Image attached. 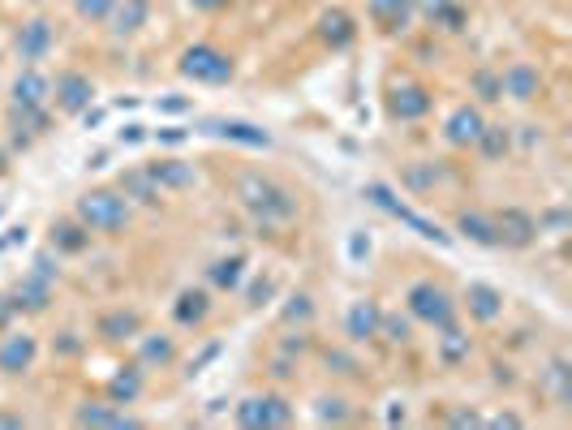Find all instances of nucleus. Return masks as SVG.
Here are the masks:
<instances>
[{
    "label": "nucleus",
    "instance_id": "50",
    "mask_svg": "<svg viewBox=\"0 0 572 430\" xmlns=\"http://www.w3.org/2000/svg\"><path fill=\"white\" fill-rule=\"evenodd\" d=\"M121 142H142V125H125L121 129Z\"/></svg>",
    "mask_w": 572,
    "mask_h": 430
},
{
    "label": "nucleus",
    "instance_id": "12",
    "mask_svg": "<svg viewBox=\"0 0 572 430\" xmlns=\"http://www.w3.org/2000/svg\"><path fill=\"white\" fill-rule=\"evenodd\" d=\"M499 91H504L508 99H517V104H529V99L542 95V74L534 65L517 61V65H508L504 74H499Z\"/></svg>",
    "mask_w": 572,
    "mask_h": 430
},
{
    "label": "nucleus",
    "instance_id": "35",
    "mask_svg": "<svg viewBox=\"0 0 572 430\" xmlns=\"http://www.w3.org/2000/svg\"><path fill=\"white\" fill-rule=\"evenodd\" d=\"M568 357H555V362L547 366V387H551V396L560 400V405H572V383H568Z\"/></svg>",
    "mask_w": 572,
    "mask_h": 430
},
{
    "label": "nucleus",
    "instance_id": "52",
    "mask_svg": "<svg viewBox=\"0 0 572 430\" xmlns=\"http://www.w3.org/2000/svg\"><path fill=\"white\" fill-rule=\"evenodd\" d=\"M35 5H39V0H35Z\"/></svg>",
    "mask_w": 572,
    "mask_h": 430
},
{
    "label": "nucleus",
    "instance_id": "7",
    "mask_svg": "<svg viewBox=\"0 0 572 430\" xmlns=\"http://www.w3.org/2000/svg\"><path fill=\"white\" fill-rule=\"evenodd\" d=\"M495 220V246H508V250H525L534 246L538 237V220L521 207H504V211H491Z\"/></svg>",
    "mask_w": 572,
    "mask_h": 430
},
{
    "label": "nucleus",
    "instance_id": "2",
    "mask_svg": "<svg viewBox=\"0 0 572 430\" xmlns=\"http://www.w3.org/2000/svg\"><path fill=\"white\" fill-rule=\"evenodd\" d=\"M74 215L91 233H121V228L130 224V198L121 190H87L78 198Z\"/></svg>",
    "mask_w": 572,
    "mask_h": 430
},
{
    "label": "nucleus",
    "instance_id": "1",
    "mask_svg": "<svg viewBox=\"0 0 572 430\" xmlns=\"http://www.w3.org/2000/svg\"><path fill=\"white\" fill-rule=\"evenodd\" d=\"M237 203L246 207L259 224H289L297 215V198L293 190H284L280 181L263 177V172H241L237 177Z\"/></svg>",
    "mask_w": 572,
    "mask_h": 430
},
{
    "label": "nucleus",
    "instance_id": "44",
    "mask_svg": "<svg viewBox=\"0 0 572 430\" xmlns=\"http://www.w3.org/2000/svg\"><path fill=\"white\" fill-rule=\"evenodd\" d=\"M293 301H297V306H289V310H284V319H289V323H293V319H310V314H314L310 297L302 293V297H293Z\"/></svg>",
    "mask_w": 572,
    "mask_h": 430
},
{
    "label": "nucleus",
    "instance_id": "37",
    "mask_svg": "<svg viewBox=\"0 0 572 430\" xmlns=\"http://www.w3.org/2000/svg\"><path fill=\"white\" fill-rule=\"evenodd\" d=\"M112 9H117V0H74V13L82 22H108Z\"/></svg>",
    "mask_w": 572,
    "mask_h": 430
},
{
    "label": "nucleus",
    "instance_id": "14",
    "mask_svg": "<svg viewBox=\"0 0 572 430\" xmlns=\"http://www.w3.org/2000/svg\"><path fill=\"white\" fill-rule=\"evenodd\" d=\"M52 43H56V31H52V22L48 18H31L18 31V39H13V48H18L22 61H44V56L52 52Z\"/></svg>",
    "mask_w": 572,
    "mask_h": 430
},
{
    "label": "nucleus",
    "instance_id": "19",
    "mask_svg": "<svg viewBox=\"0 0 572 430\" xmlns=\"http://www.w3.org/2000/svg\"><path fill=\"white\" fill-rule=\"evenodd\" d=\"M465 306H469V314H474L478 323H495L499 314H504V293L491 289V284H469Z\"/></svg>",
    "mask_w": 572,
    "mask_h": 430
},
{
    "label": "nucleus",
    "instance_id": "26",
    "mask_svg": "<svg viewBox=\"0 0 572 430\" xmlns=\"http://www.w3.org/2000/svg\"><path fill=\"white\" fill-rule=\"evenodd\" d=\"M142 332V314L138 310H112L99 319V336L112 340V344H121V340H138Z\"/></svg>",
    "mask_w": 572,
    "mask_h": 430
},
{
    "label": "nucleus",
    "instance_id": "22",
    "mask_svg": "<svg viewBox=\"0 0 572 430\" xmlns=\"http://www.w3.org/2000/svg\"><path fill=\"white\" fill-rule=\"evenodd\" d=\"M13 297V310H48V297H52V280H44L39 276V271H31V276H26L18 289L9 293Z\"/></svg>",
    "mask_w": 572,
    "mask_h": 430
},
{
    "label": "nucleus",
    "instance_id": "46",
    "mask_svg": "<svg viewBox=\"0 0 572 430\" xmlns=\"http://www.w3.org/2000/svg\"><path fill=\"white\" fill-rule=\"evenodd\" d=\"M452 426H482V418H478V413H452Z\"/></svg>",
    "mask_w": 572,
    "mask_h": 430
},
{
    "label": "nucleus",
    "instance_id": "27",
    "mask_svg": "<svg viewBox=\"0 0 572 430\" xmlns=\"http://www.w3.org/2000/svg\"><path fill=\"white\" fill-rule=\"evenodd\" d=\"M91 246V228L82 220H56L52 224V250L61 254H82Z\"/></svg>",
    "mask_w": 572,
    "mask_h": 430
},
{
    "label": "nucleus",
    "instance_id": "11",
    "mask_svg": "<svg viewBox=\"0 0 572 430\" xmlns=\"http://www.w3.org/2000/svg\"><path fill=\"white\" fill-rule=\"evenodd\" d=\"M482 112L478 104H461V108H452L448 112V121H443V138L452 142V147H474L478 134H482Z\"/></svg>",
    "mask_w": 572,
    "mask_h": 430
},
{
    "label": "nucleus",
    "instance_id": "36",
    "mask_svg": "<svg viewBox=\"0 0 572 430\" xmlns=\"http://www.w3.org/2000/svg\"><path fill=\"white\" fill-rule=\"evenodd\" d=\"M469 82H474V95L482 99V104H499V99H504V91H499V74H491V69H478Z\"/></svg>",
    "mask_w": 572,
    "mask_h": 430
},
{
    "label": "nucleus",
    "instance_id": "43",
    "mask_svg": "<svg viewBox=\"0 0 572 430\" xmlns=\"http://www.w3.org/2000/svg\"><path fill=\"white\" fill-rule=\"evenodd\" d=\"M482 426H495V430H521L525 422L517 418V413H495V418H486Z\"/></svg>",
    "mask_w": 572,
    "mask_h": 430
},
{
    "label": "nucleus",
    "instance_id": "41",
    "mask_svg": "<svg viewBox=\"0 0 572 430\" xmlns=\"http://www.w3.org/2000/svg\"><path fill=\"white\" fill-rule=\"evenodd\" d=\"M435 26H443V31H461V26H465V9H461V5H456V0H452V5L443 9L439 18H435Z\"/></svg>",
    "mask_w": 572,
    "mask_h": 430
},
{
    "label": "nucleus",
    "instance_id": "39",
    "mask_svg": "<svg viewBox=\"0 0 572 430\" xmlns=\"http://www.w3.org/2000/svg\"><path fill=\"white\" fill-rule=\"evenodd\" d=\"M314 413H319V422H345V418H349V405H345L340 396H323Z\"/></svg>",
    "mask_w": 572,
    "mask_h": 430
},
{
    "label": "nucleus",
    "instance_id": "21",
    "mask_svg": "<svg viewBox=\"0 0 572 430\" xmlns=\"http://www.w3.org/2000/svg\"><path fill=\"white\" fill-rule=\"evenodd\" d=\"M147 172L155 177L160 190H190V185L198 181L194 164H185V160H155V164H147Z\"/></svg>",
    "mask_w": 572,
    "mask_h": 430
},
{
    "label": "nucleus",
    "instance_id": "31",
    "mask_svg": "<svg viewBox=\"0 0 572 430\" xmlns=\"http://www.w3.org/2000/svg\"><path fill=\"white\" fill-rule=\"evenodd\" d=\"M439 362L443 366H461V362H469V353H474V344H469V336L461 332V327H439Z\"/></svg>",
    "mask_w": 572,
    "mask_h": 430
},
{
    "label": "nucleus",
    "instance_id": "32",
    "mask_svg": "<svg viewBox=\"0 0 572 430\" xmlns=\"http://www.w3.org/2000/svg\"><path fill=\"white\" fill-rule=\"evenodd\" d=\"M177 357L173 336H142L138 332V366H168Z\"/></svg>",
    "mask_w": 572,
    "mask_h": 430
},
{
    "label": "nucleus",
    "instance_id": "47",
    "mask_svg": "<svg viewBox=\"0 0 572 430\" xmlns=\"http://www.w3.org/2000/svg\"><path fill=\"white\" fill-rule=\"evenodd\" d=\"M190 5H194V9H203V13H216V9H224V5H228V0H190Z\"/></svg>",
    "mask_w": 572,
    "mask_h": 430
},
{
    "label": "nucleus",
    "instance_id": "25",
    "mask_svg": "<svg viewBox=\"0 0 572 430\" xmlns=\"http://www.w3.org/2000/svg\"><path fill=\"white\" fill-rule=\"evenodd\" d=\"M9 125H13V138L18 142H31L48 129V104L44 108H26V104H13L9 108Z\"/></svg>",
    "mask_w": 572,
    "mask_h": 430
},
{
    "label": "nucleus",
    "instance_id": "23",
    "mask_svg": "<svg viewBox=\"0 0 572 430\" xmlns=\"http://www.w3.org/2000/svg\"><path fill=\"white\" fill-rule=\"evenodd\" d=\"M48 99H52V82L39 74V69H26V74H18V82H13V104L44 108Z\"/></svg>",
    "mask_w": 572,
    "mask_h": 430
},
{
    "label": "nucleus",
    "instance_id": "15",
    "mask_svg": "<svg viewBox=\"0 0 572 430\" xmlns=\"http://www.w3.org/2000/svg\"><path fill=\"white\" fill-rule=\"evenodd\" d=\"M203 134H216V138H228V142H241V147H254V151H267L271 147V134L250 121H207Z\"/></svg>",
    "mask_w": 572,
    "mask_h": 430
},
{
    "label": "nucleus",
    "instance_id": "17",
    "mask_svg": "<svg viewBox=\"0 0 572 430\" xmlns=\"http://www.w3.org/2000/svg\"><path fill=\"white\" fill-rule=\"evenodd\" d=\"M147 18H151V0H117L108 22H112V35L117 39H130L147 26Z\"/></svg>",
    "mask_w": 572,
    "mask_h": 430
},
{
    "label": "nucleus",
    "instance_id": "8",
    "mask_svg": "<svg viewBox=\"0 0 572 430\" xmlns=\"http://www.w3.org/2000/svg\"><path fill=\"white\" fill-rule=\"evenodd\" d=\"M52 95H56V108H61V112H69V117H82V112L91 108V99H95V82L87 74L65 69V74H56Z\"/></svg>",
    "mask_w": 572,
    "mask_h": 430
},
{
    "label": "nucleus",
    "instance_id": "4",
    "mask_svg": "<svg viewBox=\"0 0 572 430\" xmlns=\"http://www.w3.org/2000/svg\"><path fill=\"white\" fill-rule=\"evenodd\" d=\"M177 69L190 82H207V86H224L228 78H233V56L220 52V48H211V43H194V48H185L181 52V61Z\"/></svg>",
    "mask_w": 572,
    "mask_h": 430
},
{
    "label": "nucleus",
    "instance_id": "42",
    "mask_svg": "<svg viewBox=\"0 0 572 430\" xmlns=\"http://www.w3.org/2000/svg\"><path fill=\"white\" fill-rule=\"evenodd\" d=\"M448 5H452V0H413V13H422V18H426V22H435V18H439V13H443V9H448Z\"/></svg>",
    "mask_w": 572,
    "mask_h": 430
},
{
    "label": "nucleus",
    "instance_id": "48",
    "mask_svg": "<svg viewBox=\"0 0 572 430\" xmlns=\"http://www.w3.org/2000/svg\"><path fill=\"white\" fill-rule=\"evenodd\" d=\"M0 426H5V430H22L26 422L18 418V413H0Z\"/></svg>",
    "mask_w": 572,
    "mask_h": 430
},
{
    "label": "nucleus",
    "instance_id": "38",
    "mask_svg": "<svg viewBox=\"0 0 572 430\" xmlns=\"http://www.w3.org/2000/svg\"><path fill=\"white\" fill-rule=\"evenodd\" d=\"M379 336H388L392 344H405L413 336V323L400 319V314H383V319H379Z\"/></svg>",
    "mask_w": 572,
    "mask_h": 430
},
{
    "label": "nucleus",
    "instance_id": "28",
    "mask_svg": "<svg viewBox=\"0 0 572 430\" xmlns=\"http://www.w3.org/2000/svg\"><path fill=\"white\" fill-rule=\"evenodd\" d=\"M142 396V366H121L117 375L108 379V400L112 405H134V400Z\"/></svg>",
    "mask_w": 572,
    "mask_h": 430
},
{
    "label": "nucleus",
    "instance_id": "5",
    "mask_svg": "<svg viewBox=\"0 0 572 430\" xmlns=\"http://www.w3.org/2000/svg\"><path fill=\"white\" fill-rule=\"evenodd\" d=\"M233 418L246 430H280V426L293 422V409H289V400L284 396H246L233 409Z\"/></svg>",
    "mask_w": 572,
    "mask_h": 430
},
{
    "label": "nucleus",
    "instance_id": "34",
    "mask_svg": "<svg viewBox=\"0 0 572 430\" xmlns=\"http://www.w3.org/2000/svg\"><path fill=\"white\" fill-rule=\"evenodd\" d=\"M474 147L482 151V160H504L508 147H512V134L504 125H482V134H478Z\"/></svg>",
    "mask_w": 572,
    "mask_h": 430
},
{
    "label": "nucleus",
    "instance_id": "10",
    "mask_svg": "<svg viewBox=\"0 0 572 430\" xmlns=\"http://www.w3.org/2000/svg\"><path fill=\"white\" fill-rule=\"evenodd\" d=\"M74 426H91V430H138L142 422L130 418V413H121L117 405H99V400H87V405H78L74 413Z\"/></svg>",
    "mask_w": 572,
    "mask_h": 430
},
{
    "label": "nucleus",
    "instance_id": "9",
    "mask_svg": "<svg viewBox=\"0 0 572 430\" xmlns=\"http://www.w3.org/2000/svg\"><path fill=\"white\" fill-rule=\"evenodd\" d=\"M431 91H426L422 82H400L392 86V95H388V112L396 121H422L426 112H431Z\"/></svg>",
    "mask_w": 572,
    "mask_h": 430
},
{
    "label": "nucleus",
    "instance_id": "30",
    "mask_svg": "<svg viewBox=\"0 0 572 430\" xmlns=\"http://www.w3.org/2000/svg\"><path fill=\"white\" fill-rule=\"evenodd\" d=\"M456 233L469 237L474 246H495V220L486 211H461L456 215Z\"/></svg>",
    "mask_w": 572,
    "mask_h": 430
},
{
    "label": "nucleus",
    "instance_id": "45",
    "mask_svg": "<svg viewBox=\"0 0 572 430\" xmlns=\"http://www.w3.org/2000/svg\"><path fill=\"white\" fill-rule=\"evenodd\" d=\"M13 314H18V310H13V297H9V293H0V327H9Z\"/></svg>",
    "mask_w": 572,
    "mask_h": 430
},
{
    "label": "nucleus",
    "instance_id": "29",
    "mask_svg": "<svg viewBox=\"0 0 572 430\" xmlns=\"http://www.w3.org/2000/svg\"><path fill=\"white\" fill-rule=\"evenodd\" d=\"M211 314V297L203 293V289H185L181 297H177V306H173V319L181 323V327H198Z\"/></svg>",
    "mask_w": 572,
    "mask_h": 430
},
{
    "label": "nucleus",
    "instance_id": "40",
    "mask_svg": "<svg viewBox=\"0 0 572 430\" xmlns=\"http://www.w3.org/2000/svg\"><path fill=\"white\" fill-rule=\"evenodd\" d=\"M405 181L413 185V190H426L431 181H439V168H435V164H413V168L405 172Z\"/></svg>",
    "mask_w": 572,
    "mask_h": 430
},
{
    "label": "nucleus",
    "instance_id": "18",
    "mask_svg": "<svg viewBox=\"0 0 572 430\" xmlns=\"http://www.w3.org/2000/svg\"><path fill=\"white\" fill-rule=\"evenodd\" d=\"M117 190H121L125 198H130V203H142V207L160 203V185H155V177L147 172V164H142V168H125Z\"/></svg>",
    "mask_w": 572,
    "mask_h": 430
},
{
    "label": "nucleus",
    "instance_id": "49",
    "mask_svg": "<svg viewBox=\"0 0 572 430\" xmlns=\"http://www.w3.org/2000/svg\"><path fill=\"white\" fill-rule=\"evenodd\" d=\"M366 250H370V241H366V237H353V241H349V254H353V258H362Z\"/></svg>",
    "mask_w": 572,
    "mask_h": 430
},
{
    "label": "nucleus",
    "instance_id": "13",
    "mask_svg": "<svg viewBox=\"0 0 572 430\" xmlns=\"http://www.w3.org/2000/svg\"><path fill=\"white\" fill-rule=\"evenodd\" d=\"M35 357H39V344L35 336H5L0 340V375H26V370L35 366Z\"/></svg>",
    "mask_w": 572,
    "mask_h": 430
},
{
    "label": "nucleus",
    "instance_id": "6",
    "mask_svg": "<svg viewBox=\"0 0 572 430\" xmlns=\"http://www.w3.org/2000/svg\"><path fill=\"white\" fill-rule=\"evenodd\" d=\"M362 194H366V198H370V203H375V207H383V211H388V215H396L400 224H409V228H413V233H418V237H426V241H439V246H448V241H452V237L443 233V228H439L435 220H426V215H418V211H413V207L396 203V194L388 190V185L370 181V185H366Z\"/></svg>",
    "mask_w": 572,
    "mask_h": 430
},
{
    "label": "nucleus",
    "instance_id": "3",
    "mask_svg": "<svg viewBox=\"0 0 572 430\" xmlns=\"http://www.w3.org/2000/svg\"><path fill=\"white\" fill-rule=\"evenodd\" d=\"M405 306H409V319H418L426 327H448L456 319V301L452 293L435 280H418L413 289L405 293Z\"/></svg>",
    "mask_w": 572,
    "mask_h": 430
},
{
    "label": "nucleus",
    "instance_id": "16",
    "mask_svg": "<svg viewBox=\"0 0 572 430\" xmlns=\"http://www.w3.org/2000/svg\"><path fill=\"white\" fill-rule=\"evenodd\" d=\"M379 319H383V310H379V301H370V297H362V301H353L349 306V314H345V332H349V340H375L379 336Z\"/></svg>",
    "mask_w": 572,
    "mask_h": 430
},
{
    "label": "nucleus",
    "instance_id": "20",
    "mask_svg": "<svg viewBox=\"0 0 572 430\" xmlns=\"http://www.w3.org/2000/svg\"><path fill=\"white\" fill-rule=\"evenodd\" d=\"M370 18H375L379 31L396 35L413 22V0H370Z\"/></svg>",
    "mask_w": 572,
    "mask_h": 430
},
{
    "label": "nucleus",
    "instance_id": "33",
    "mask_svg": "<svg viewBox=\"0 0 572 430\" xmlns=\"http://www.w3.org/2000/svg\"><path fill=\"white\" fill-rule=\"evenodd\" d=\"M241 276H246V258L241 254H228V258H216V263L207 267V280L216 284V289H224V293H233L237 284H241Z\"/></svg>",
    "mask_w": 572,
    "mask_h": 430
},
{
    "label": "nucleus",
    "instance_id": "24",
    "mask_svg": "<svg viewBox=\"0 0 572 430\" xmlns=\"http://www.w3.org/2000/svg\"><path fill=\"white\" fill-rule=\"evenodd\" d=\"M319 35H323L327 48H349V43L357 39V26H353V18L345 9H327L319 18Z\"/></svg>",
    "mask_w": 572,
    "mask_h": 430
},
{
    "label": "nucleus",
    "instance_id": "51",
    "mask_svg": "<svg viewBox=\"0 0 572 430\" xmlns=\"http://www.w3.org/2000/svg\"><path fill=\"white\" fill-rule=\"evenodd\" d=\"M263 297H271V280H263L259 289H254V306H263Z\"/></svg>",
    "mask_w": 572,
    "mask_h": 430
}]
</instances>
